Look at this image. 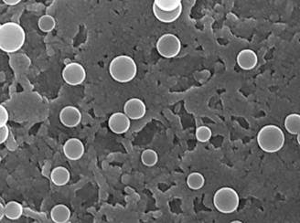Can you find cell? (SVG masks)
I'll return each mask as SVG.
<instances>
[{"label": "cell", "mask_w": 300, "mask_h": 223, "mask_svg": "<svg viewBox=\"0 0 300 223\" xmlns=\"http://www.w3.org/2000/svg\"><path fill=\"white\" fill-rule=\"evenodd\" d=\"M196 139L201 142V143H206L210 141L212 136V132L208 126H199L196 129Z\"/></svg>", "instance_id": "obj_21"}, {"label": "cell", "mask_w": 300, "mask_h": 223, "mask_svg": "<svg viewBox=\"0 0 300 223\" xmlns=\"http://www.w3.org/2000/svg\"><path fill=\"white\" fill-rule=\"evenodd\" d=\"M156 49L161 57L166 59H173L181 51V42L172 33H166L158 40Z\"/></svg>", "instance_id": "obj_5"}, {"label": "cell", "mask_w": 300, "mask_h": 223, "mask_svg": "<svg viewBox=\"0 0 300 223\" xmlns=\"http://www.w3.org/2000/svg\"><path fill=\"white\" fill-rule=\"evenodd\" d=\"M70 179V173L66 167H56L51 173V180L57 187L67 185Z\"/></svg>", "instance_id": "obj_12"}, {"label": "cell", "mask_w": 300, "mask_h": 223, "mask_svg": "<svg viewBox=\"0 0 300 223\" xmlns=\"http://www.w3.org/2000/svg\"><path fill=\"white\" fill-rule=\"evenodd\" d=\"M70 209L64 204H57L51 210V218L55 223H66L70 220Z\"/></svg>", "instance_id": "obj_13"}, {"label": "cell", "mask_w": 300, "mask_h": 223, "mask_svg": "<svg viewBox=\"0 0 300 223\" xmlns=\"http://www.w3.org/2000/svg\"><path fill=\"white\" fill-rule=\"evenodd\" d=\"M153 7L164 12H173L182 8V2L180 0H156Z\"/></svg>", "instance_id": "obj_16"}, {"label": "cell", "mask_w": 300, "mask_h": 223, "mask_svg": "<svg viewBox=\"0 0 300 223\" xmlns=\"http://www.w3.org/2000/svg\"><path fill=\"white\" fill-rule=\"evenodd\" d=\"M236 61L242 70H253L257 65V55L253 50L245 49L238 53L236 57Z\"/></svg>", "instance_id": "obj_11"}, {"label": "cell", "mask_w": 300, "mask_h": 223, "mask_svg": "<svg viewBox=\"0 0 300 223\" xmlns=\"http://www.w3.org/2000/svg\"><path fill=\"white\" fill-rule=\"evenodd\" d=\"M243 221H241V220H233L232 223H242Z\"/></svg>", "instance_id": "obj_27"}, {"label": "cell", "mask_w": 300, "mask_h": 223, "mask_svg": "<svg viewBox=\"0 0 300 223\" xmlns=\"http://www.w3.org/2000/svg\"><path fill=\"white\" fill-rule=\"evenodd\" d=\"M186 183H187L189 189H191L192 191H199L205 185V177L202 173H191L188 176Z\"/></svg>", "instance_id": "obj_18"}, {"label": "cell", "mask_w": 300, "mask_h": 223, "mask_svg": "<svg viewBox=\"0 0 300 223\" xmlns=\"http://www.w3.org/2000/svg\"><path fill=\"white\" fill-rule=\"evenodd\" d=\"M6 5L16 6L20 3V0H3Z\"/></svg>", "instance_id": "obj_24"}, {"label": "cell", "mask_w": 300, "mask_h": 223, "mask_svg": "<svg viewBox=\"0 0 300 223\" xmlns=\"http://www.w3.org/2000/svg\"><path fill=\"white\" fill-rule=\"evenodd\" d=\"M26 32L16 22H6L0 25V49L6 53H15L24 46Z\"/></svg>", "instance_id": "obj_1"}, {"label": "cell", "mask_w": 300, "mask_h": 223, "mask_svg": "<svg viewBox=\"0 0 300 223\" xmlns=\"http://www.w3.org/2000/svg\"><path fill=\"white\" fill-rule=\"evenodd\" d=\"M256 139L258 146L264 152L274 154L279 152L284 147L286 136L279 126L268 125L259 130Z\"/></svg>", "instance_id": "obj_2"}, {"label": "cell", "mask_w": 300, "mask_h": 223, "mask_svg": "<svg viewBox=\"0 0 300 223\" xmlns=\"http://www.w3.org/2000/svg\"><path fill=\"white\" fill-rule=\"evenodd\" d=\"M109 73L112 79L119 84L130 83L137 75V65L128 55H118L109 64Z\"/></svg>", "instance_id": "obj_3"}, {"label": "cell", "mask_w": 300, "mask_h": 223, "mask_svg": "<svg viewBox=\"0 0 300 223\" xmlns=\"http://www.w3.org/2000/svg\"><path fill=\"white\" fill-rule=\"evenodd\" d=\"M213 205L220 213H234L239 208V195L233 188L222 187L214 193Z\"/></svg>", "instance_id": "obj_4"}, {"label": "cell", "mask_w": 300, "mask_h": 223, "mask_svg": "<svg viewBox=\"0 0 300 223\" xmlns=\"http://www.w3.org/2000/svg\"><path fill=\"white\" fill-rule=\"evenodd\" d=\"M109 129L116 135L126 134L130 129L131 120L128 118L125 113L117 112L114 113L108 120Z\"/></svg>", "instance_id": "obj_7"}, {"label": "cell", "mask_w": 300, "mask_h": 223, "mask_svg": "<svg viewBox=\"0 0 300 223\" xmlns=\"http://www.w3.org/2000/svg\"><path fill=\"white\" fill-rule=\"evenodd\" d=\"M38 27L43 32H52L56 27V20L51 15H43L38 21Z\"/></svg>", "instance_id": "obj_19"}, {"label": "cell", "mask_w": 300, "mask_h": 223, "mask_svg": "<svg viewBox=\"0 0 300 223\" xmlns=\"http://www.w3.org/2000/svg\"><path fill=\"white\" fill-rule=\"evenodd\" d=\"M4 217H5V205L1 202L0 203V219L2 220Z\"/></svg>", "instance_id": "obj_25"}, {"label": "cell", "mask_w": 300, "mask_h": 223, "mask_svg": "<svg viewBox=\"0 0 300 223\" xmlns=\"http://www.w3.org/2000/svg\"><path fill=\"white\" fill-rule=\"evenodd\" d=\"M182 8H179L178 10H175L173 12H164L161 10H158L155 7L152 6V11L155 16L156 19L160 21L161 23L170 24L177 21L179 17L182 14Z\"/></svg>", "instance_id": "obj_14"}, {"label": "cell", "mask_w": 300, "mask_h": 223, "mask_svg": "<svg viewBox=\"0 0 300 223\" xmlns=\"http://www.w3.org/2000/svg\"><path fill=\"white\" fill-rule=\"evenodd\" d=\"M63 154L66 158L71 161H77L84 157L85 144L78 138H70L67 140L62 146Z\"/></svg>", "instance_id": "obj_10"}, {"label": "cell", "mask_w": 300, "mask_h": 223, "mask_svg": "<svg viewBox=\"0 0 300 223\" xmlns=\"http://www.w3.org/2000/svg\"><path fill=\"white\" fill-rule=\"evenodd\" d=\"M296 139H297V143H298V144H300V135L299 134H298V135H296Z\"/></svg>", "instance_id": "obj_26"}, {"label": "cell", "mask_w": 300, "mask_h": 223, "mask_svg": "<svg viewBox=\"0 0 300 223\" xmlns=\"http://www.w3.org/2000/svg\"><path fill=\"white\" fill-rule=\"evenodd\" d=\"M10 130L8 125L0 126V144H4L10 137Z\"/></svg>", "instance_id": "obj_23"}, {"label": "cell", "mask_w": 300, "mask_h": 223, "mask_svg": "<svg viewBox=\"0 0 300 223\" xmlns=\"http://www.w3.org/2000/svg\"><path fill=\"white\" fill-rule=\"evenodd\" d=\"M9 120H10L9 111L3 104H1L0 105V126H6Z\"/></svg>", "instance_id": "obj_22"}, {"label": "cell", "mask_w": 300, "mask_h": 223, "mask_svg": "<svg viewBox=\"0 0 300 223\" xmlns=\"http://www.w3.org/2000/svg\"><path fill=\"white\" fill-rule=\"evenodd\" d=\"M285 128L291 135H296L300 132V116L298 114H290L285 119Z\"/></svg>", "instance_id": "obj_17"}, {"label": "cell", "mask_w": 300, "mask_h": 223, "mask_svg": "<svg viewBox=\"0 0 300 223\" xmlns=\"http://www.w3.org/2000/svg\"><path fill=\"white\" fill-rule=\"evenodd\" d=\"M124 113L130 120H140L146 114V106L139 98H130L125 102Z\"/></svg>", "instance_id": "obj_8"}, {"label": "cell", "mask_w": 300, "mask_h": 223, "mask_svg": "<svg viewBox=\"0 0 300 223\" xmlns=\"http://www.w3.org/2000/svg\"><path fill=\"white\" fill-rule=\"evenodd\" d=\"M61 77L66 84L70 86H78L85 83L86 70L85 67L78 62H70L63 68Z\"/></svg>", "instance_id": "obj_6"}, {"label": "cell", "mask_w": 300, "mask_h": 223, "mask_svg": "<svg viewBox=\"0 0 300 223\" xmlns=\"http://www.w3.org/2000/svg\"><path fill=\"white\" fill-rule=\"evenodd\" d=\"M141 162L145 167H154L159 162V155L153 149H145L141 154Z\"/></svg>", "instance_id": "obj_20"}, {"label": "cell", "mask_w": 300, "mask_h": 223, "mask_svg": "<svg viewBox=\"0 0 300 223\" xmlns=\"http://www.w3.org/2000/svg\"><path fill=\"white\" fill-rule=\"evenodd\" d=\"M23 214V206L18 201H10L5 205V217L10 220L19 219Z\"/></svg>", "instance_id": "obj_15"}, {"label": "cell", "mask_w": 300, "mask_h": 223, "mask_svg": "<svg viewBox=\"0 0 300 223\" xmlns=\"http://www.w3.org/2000/svg\"><path fill=\"white\" fill-rule=\"evenodd\" d=\"M59 118L62 126L68 128H74L80 125L82 114L77 107L67 105L61 109Z\"/></svg>", "instance_id": "obj_9"}]
</instances>
